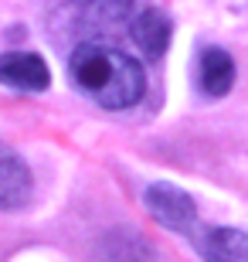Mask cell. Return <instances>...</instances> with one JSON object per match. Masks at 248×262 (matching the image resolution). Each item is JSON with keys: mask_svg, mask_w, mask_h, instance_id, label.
Segmentation results:
<instances>
[{"mask_svg": "<svg viewBox=\"0 0 248 262\" xmlns=\"http://www.w3.org/2000/svg\"><path fill=\"white\" fill-rule=\"evenodd\" d=\"M170 34H173L170 17L156 7L140 10V17H133V24H129V38L136 41V48L143 51V58H150V61L163 58V51L170 48Z\"/></svg>", "mask_w": 248, "mask_h": 262, "instance_id": "5b68a950", "label": "cell"}, {"mask_svg": "<svg viewBox=\"0 0 248 262\" xmlns=\"http://www.w3.org/2000/svg\"><path fill=\"white\" fill-rule=\"evenodd\" d=\"M204 262H248V235L238 228H208L191 235Z\"/></svg>", "mask_w": 248, "mask_h": 262, "instance_id": "8992f818", "label": "cell"}, {"mask_svg": "<svg viewBox=\"0 0 248 262\" xmlns=\"http://www.w3.org/2000/svg\"><path fill=\"white\" fill-rule=\"evenodd\" d=\"M99 259L102 262H156L150 242L133 232H112L99 245Z\"/></svg>", "mask_w": 248, "mask_h": 262, "instance_id": "9c48e42d", "label": "cell"}, {"mask_svg": "<svg viewBox=\"0 0 248 262\" xmlns=\"http://www.w3.org/2000/svg\"><path fill=\"white\" fill-rule=\"evenodd\" d=\"M143 201H146V211L163 228H170L177 235H187V238L197 232V204H194V198L187 191H181L173 184H150Z\"/></svg>", "mask_w": 248, "mask_h": 262, "instance_id": "7a4b0ae2", "label": "cell"}, {"mask_svg": "<svg viewBox=\"0 0 248 262\" xmlns=\"http://www.w3.org/2000/svg\"><path fill=\"white\" fill-rule=\"evenodd\" d=\"M68 72L75 85L105 109H129L146 92V75L140 61L102 41H82L68 58Z\"/></svg>", "mask_w": 248, "mask_h": 262, "instance_id": "6da1fadb", "label": "cell"}, {"mask_svg": "<svg viewBox=\"0 0 248 262\" xmlns=\"http://www.w3.org/2000/svg\"><path fill=\"white\" fill-rule=\"evenodd\" d=\"M197 82H200V89L214 99L228 96L231 85H235V61H231L228 51H221V48H204L200 51Z\"/></svg>", "mask_w": 248, "mask_h": 262, "instance_id": "ba28073f", "label": "cell"}, {"mask_svg": "<svg viewBox=\"0 0 248 262\" xmlns=\"http://www.w3.org/2000/svg\"><path fill=\"white\" fill-rule=\"evenodd\" d=\"M0 82L24 92H44L51 82V72L41 55L34 51H7L0 55Z\"/></svg>", "mask_w": 248, "mask_h": 262, "instance_id": "277c9868", "label": "cell"}, {"mask_svg": "<svg viewBox=\"0 0 248 262\" xmlns=\"http://www.w3.org/2000/svg\"><path fill=\"white\" fill-rule=\"evenodd\" d=\"M65 17L72 28L105 31L116 24H126L136 10V0H65Z\"/></svg>", "mask_w": 248, "mask_h": 262, "instance_id": "3957f363", "label": "cell"}, {"mask_svg": "<svg viewBox=\"0 0 248 262\" xmlns=\"http://www.w3.org/2000/svg\"><path fill=\"white\" fill-rule=\"evenodd\" d=\"M31 170L7 143H0V208H20L31 198Z\"/></svg>", "mask_w": 248, "mask_h": 262, "instance_id": "52a82bcc", "label": "cell"}]
</instances>
